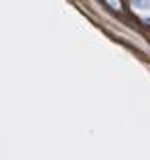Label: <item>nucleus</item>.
<instances>
[{"label":"nucleus","mask_w":150,"mask_h":160,"mask_svg":"<svg viewBox=\"0 0 150 160\" xmlns=\"http://www.w3.org/2000/svg\"><path fill=\"white\" fill-rule=\"evenodd\" d=\"M108 4H110L112 8H116V10H120V8H122V2H120V0H106Z\"/></svg>","instance_id":"2"},{"label":"nucleus","mask_w":150,"mask_h":160,"mask_svg":"<svg viewBox=\"0 0 150 160\" xmlns=\"http://www.w3.org/2000/svg\"><path fill=\"white\" fill-rule=\"evenodd\" d=\"M146 24H150V18H148V22H146Z\"/></svg>","instance_id":"3"},{"label":"nucleus","mask_w":150,"mask_h":160,"mask_svg":"<svg viewBox=\"0 0 150 160\" xmlns=\"http://www.w3.org/2000/svg\"><path fill=\"white\" fill-rule=\"evenodd\" d=\"M132 4H134V6H138L140 10H146V8H150V2H148V0H132Z\"/></svg>","instance_id":"1"}]
</instances>
